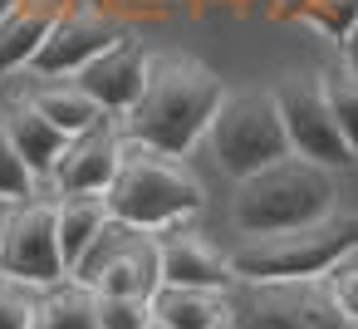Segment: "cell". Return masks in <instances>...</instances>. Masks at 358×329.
Segmentation results:
<instances>
[{
	"instance_id": "obj_4",
	"label": "cell",
	"mask_w": 358,
	"mask_h": 329,
	"mask_svg": "<svg viewBox=\"0 0 358 329\" xmlns=\"http://www.w3.org/2000/svg\"><path fill=\"white\" fill-rule=\"evenodd\" d=\"M358 251V211H334L314 226H294L280 236H250L231 251V270L241 285H319L343 255Z\"/></svg>"
},
{
	"instance_id": "obj_30",
	"label": "cell",
	"mask_w": 358,
	"mask_h": 329,
	"mask_svg": "<svg viewBox=\"0 0 358 329\" xmlns=\"http://www.w3.org/2000/svg\"><path fill=\"white\" fill-rule=\"evenodd\" d=\"M353 329H358V324H353Z\"/></svg>"
},
{
	"instance_id": "obj_20",
	"label": "cell",
	"mask_w": 358,
	"mask_h": 329,
	"mask_svg": "<svg viewBox=\"0 0 358 329\" xmlns=\"http://www.w3.org/2000/svg\"><path fill=\"white\" fill-rule=\"evenodd\" d=\"M319 79H324V99H329V108H334V118H338V128H343V138H348V148L358 158V74L338 64V69H329Z\"/></svg>"
},
{
	"instance_id": "obj_24",
	"label": "cell",
	"mask_w": 358,
	"mask_h": 329,
	"mask_svg": "<svg viewBox=\"0 0 358 329\" xmlns=\"http://www.w3.org/2000/svg\"><path fill=\"white\" fill-rule=\"evenodd\" d=\"M152 304L128 300V295H99V329H148Z\"/></svg>"
},
{
	"instance_id": "obj_14",
	"label": "cell",
	"mask_w": 358,
	"mask_h": 329,
	"mask_svg": "<svg viewBox=\"0 0 358 329\" xmlns=\"http://www.w3.org/2000/svg\"><path fill=\"white\" fill-rule=\"evenodd\" d=\"M64 10H69V0H20V6L0 20V79L35 64L40 45L50 40L55 20Z\"/></svg>"
},
{
	"instance_id": "obj_13",
	"label": "cell",
	"mask_w": 358,
	"mask_h": 329,
	"mask_svg": "<svg viewBox=\"0 0 358 329\" xmlns=\"http://www.w3.org/2000/svg\"><path fill=\"white\" fill-rule=\"evenodd\" d=\"M118 162H123V133L99 123L84 138H69L59 167L50 172V187H55V197H79V192L103 197L113 187V177H118Z\"/></svg>"
},
{
	"instance_id": "obj_25",
	"label": "cell",
	"mask_w": 358,
	"mask_h": 329,
	"mask_svg": "<svg viewBox=\"0 0 358 329\" xmlns=\"http://www.w3.org/2000/svg\"><path fill=\"white\" fill-rule=\"evenodd\" d=\"M324 290L334 295V304L348 314V324H358V251L343 255L329 275H324Z\"/></svg>"
},
{
	"instance_id": "obj_2",
	"label": "cell",
	"mask_w": 358,
	"mask_h": 329,
	"mask_svg": "<svg viewBox=\"0 0 358 329\" xmlns=\"http://www.w3.org/2000/svg\"><path fill=\"white\" fill-rule=\"evenodd\" d=\"M108 216L128 231H167V226H187L201 206H206V187L182 167V158H162L133 138H123V162L113 187L103 192Z\"/></svg>"
},
{
	"instance_id": "obj_10",
	"label": "cell",
	"mask_w": 358,
	"mask_h": 329,
	"mask_svg": "<svg viewBox=\"0 0 358 329\" xmlns=\"http://www.w3.org/2000/svg\"><path fill=\"white\" fill-rule=\"evenodd\" d=\"M118 40H123V30H118V20L99 6V0H69V10L55 20L50 40L40 45L30 74L35 79H74L84 64H94Z\"/></svg>"
},
{
	"instance_id": "obj_19",
	"label": "cell",
	"mask_w": 358,
	"mask_h": 329,
	"mask_svg": "<svg viewBox=\"0 0 358 329\" xmlns=\"http://www.w3.org/2000/svg\"><path fill=\"white\" fill-rule=\"evenodd\" d=\"M30 329H99V295L79 280H59L40 295Z\"/></svg>"
},
{
	"instance_id": "obj_15",
	"label": "cell",
	"mask_w": 358,
	"mask_h": 329,
	"mask_svg": "<svg viewBox=\"0 0 358 329\" xmlns=\"http://www.w3.org/2000/svg\"><path fill=\"white\" fill-rule=\"evenodd\" d=\"M0 123H6V133H10V143H15V153L25 158V167H30L40 182H50V172L59 167V158H64V148H69V133H59L30 99L10 104L6 113H0Z\"/></svg>"
},
{
	"instance_id": "obj_1",
	"label": "cell",
	"mask_w": 358,
	"mask_h": 329,
	"mask_svg": "<svg viewBox=\"0 0 358 329\" xmlns=\"http://www.w3.org/2000/svg\"><path fill=\"white\" fill-rule=\"evenodd\" d=\"M226 94H231L226 79L216 69H206L201 59L157 55L148 69V89L133 104V113L118 118L123 123L118 133L162 153V158H187L211 133V118L221 113Z\"/></svg>"
},
{
	"instance_id": "obj_29",
	"label": "cell",
	"mask_w": 358,
	"mask_h": 329,
	"mask_svg": "<svg viewBox=\"0 0 358 329\" xmlns=\"http://www.w3.org/2000/svg\"><path fill=\"white\" fill-rule=\"evenodd\" d=\"M148 329H167V324H157V319H152V324H148Z\"/></svg>"
},
{
	"instance_id": "obj_5",
	"label": "cell",
	"mask_w": 358,
	"mask_h": 329,
	"mask_svg": "<svg viewBox=\"0 0 358 329\" xmlns=\"http://www.w3.org/2000/svg\"><path fill=\"white\" fill-rule=\"evenodd\" d=\"M216 162L226 177H255L260 167L289 158V138H285V118L275 108V94L270 89H236L226 94L221 113L211 118V133H206Z\"/></svg>"
},
{
	"instance_id": "obj_3",
	"label": "cell",
	"mask_w": 358,
	"mask_h": 329,
	"mask_svg": "<svg viewBox=\"0 0 358 329\" xmlns=\"http://www.w3.org/2000/svg\"><path fill=\"white\" fill-rule=\"evenodd\" d=\"M334 172L309 162V158H280L270 167H260L255 177L236 182L231 197V226L250 241V236H280L294 226H314L324 216H334Z\"/></svg>"
},
{
	"instance_id": "obj_8",
	"label": "cell",
	"mask_w": 358,
	"mask_h": 329,
	"mask_svg": "<svg viewBox=\"0 0 358 329\" xmlns=\"http://www.w3.org/2000/svg\"><path fill=\"white\" fill-rule=\"evenodd\" d=\"M79 285H89L94 295H128V300H152L162 285L157 270V241L148 231H128L118 221L103 226V236L84 251V260L74 265Z\"/></svg>"
},
{
	"instance_id": "obj_22",
	"label": "cell",
	"mask_w": 358,
	"mask_h": 329,
	"mask_svg": "<svg viewBox=\"0 0 358 329\" xmlns=\"http://www.w3.org/2000/svg\"><path fill=\"white\" fill-rule=\"evenodd\" d=\"M294 20H304L309 30H319L324 40L338 45V40L353 30V20H358V0H309Z\"/></svg>"
},
{
	"instance_id": "obj_9",
	"label": "cell",
	"mask_w": 358,
	"mask_h": 329,
	"mask_svg": "<svg viewBox=\"0 0 358 329\" xmlns=\"http://www.w3.org/2000/svg\"><path fill=\"white\" fill-rule=\"evenodd\" d=\"M55 202L35 192L30 202L10 206V226H6V241H0V275L25 280L35 290L69 280V265L59 251V226H55Z\"/></svg>"
},
{
	"instance_id": "obj_16",
	"label": "cell",
	"mask_w": 358,
	"mask_h": 329,
	"mask_svg": "<svg viewBox=\"0 0 358 329\" xmlns=\"http://www.w3.org/2000/svg\"><path fill=\"white\" fill-rule=\"evenodd\" d=\"M108 202L94 197V192H79V197H59L55 202V226H59V251H64V265L74 275V265L84 260V251L103 236L108 226Z\"/></svg>"
},
{
	"instance_id": "obj_17",
	"label": "cell",
	"mask_w": 358,
	"mask_h": 329,
	"mask_svg": "<svg viewBox=\"0 0 358 329\" xmlns=\"http://www.w3.org/2000/svg\"><path fill=\"white\" fill-rule=\"evenodd\" d=\"M148 304H152V319L167 329H226V295H211V290L157 285Z\"/></svg>"
},
{
	"instance_id": "obj_6",
	"label": "cell",
	"mask_w": 358,
	"mask_h": 329,
	"mask_svg": "<svg viewBox=\"0 0 358 329\" xmlns=\"http://www.w3.org/2000/svg\"><path fill=\"white\" fill-rule=\"evenodd\" d=\"M226 329H353L319 285H241L226 295Z\"/></svg>"
},
{
	"instance_id": "obj_18",
	"label": "cell",
	"mask_w": 358,
	"mask_h": 329,
	"mask_svg": "<svg viewBox=\"0 0 358 329\" xmlns=\"http://www.w3.org/2000/svg\"><path fill=\"white\" fill-rule=\"evenodd\" d=\"M30 104L59 128V133H69V138H84V133H94L99 123H108V113L69 79V84H55V79H45V84H35V94H30Z\"/></svg>"
},
{
	"instance_id": "obj_23",
	"label": "cell",
	"mask_w": 358,
	"mask_h": 329,
	"mask_svg": "<svg viewBox=\"0 0 358 329\" xmlns=\"http://www.w3.org/2000/svg\"><path fill=\"white\" fill-rule=\"evenodd\" d=\"M40 295H45V290H35V285H25V280H10V275H0V329H30Z\"/></svg>"
},
{
	"instance_id": "obj_27",
	"label": "cell",
	"mask_w": 358,
	"mask_h": 329,
	"mask_svg": "<svg viewBox=\"0 0 358 329\" xmlns=\"http://www.w3.org/2000/svg\"><path fill=\"white\" fill-rule=\"evenodd\" d=\"M6 226H10V202H0V241H6Z\"/></svg>"
},
{
	"instance_id": "obj_11",
	"label": "cell",
	"mask_w": 358,
	"mask_h": 329,
	"mask_svg": "<svg viewBox=\"0 0 358 329\" xmlns=\"http://www.w3.org/2000/svg\"><path fill=\"white\" fill-rule=\"evenodd\" d=\"M157 241V270H162V285H182V290H211V295H231L236 290V270H231V255L206 241L201 231L187 226H167L152 236Z\"/></svg>"
},
{
	"instance_id": "obj_26",
	"label": "cell",
	"mask_w": 358,
	"mask_h": 329,
	"mask_svg": "<svg viewBox=\"0 0 358 329\" xmlns=\"http://www.w3.org/2000/svg\"><path fill=\"white\" fill-rule=\"evenodd\" d=\"M338 64L358 74V20H353V30H348V35L338 40Z\"/></svg>"
},
{
	"instance_id": "obj_28",
	"label": "cell",
	"mask_w": 358,
	"mask_h": 329,
	"mask_svg": "<svg viewBox=\"0 0 358 329\" xmlns=\"http://www.w3.org/2000/svg\"><path fill=\"white\" fill-rule=\"evenodd\" d=\"M15 6H20V0H0V20H6V15H10Z\"/></svg>"
},
{
	"instance_id": "obj_12",
	"label": "cell",
	"mask_w": 358,
	"mask_h": 329,
	"mask_svg": "<svg viewBox=\"0 0 358 329\" xmlns=\"http://www.w3.org/2000/svg\"><path fill=\"white\" fill-rule=\"evenodd\" d=\"M148 69H152L148 45H143L138 35H123L113 50H103L94 64H84V69L74 74V84H79L108 118H128L133 104H138L143 89H148Z\"/></svg>"
},
{
	"instance_id": "obj_21",
	"label": "cell",
	"mask_w": 358,
	"mask_h": 329,
	"mask_svg": "<svg viewBox=\"0 0 358 329\" xmlns=\"http://www.w3.org/2000/svg\"><path fill=\"white\" fill-rule=\"evenodd\" d=\"M35 187H40V177L25 167V158L15 153V143H10V133H6V123H0V202L20 206V202H30V197H35Z\"/></svg>"
},
{
	"instance_id": "obj_7",
	"label": "cell",
	"mask_w": 358,
	"mask_h": 329,
	"mask_svg": "<svg viewBox=\"0 0 358 329\" xmlns=\"http://www.w3.org/2000/svg\"><path fill=\"white\" fill-rule=\"evenodd\" d=\"M270 94H275V108L285 118V138H289L294 158H309L329 172L353 162V148H348V138H343V128H338V118L324 99L319 74H285V79L270 84Z\"/></svg>"
}]
</instances>
